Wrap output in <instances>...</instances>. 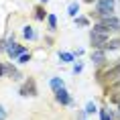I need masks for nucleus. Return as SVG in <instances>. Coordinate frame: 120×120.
<instances>
[{"instance_id": "obj_1", "label": "nucleus", "mask_w": 120, "mask_h": 120, "mask_svg": "<svg viewBox=\"0 0 120 120\" xmlns=\"http://www.w3.org/2000/svg\"><path fill=\"white\" fill-rule=\"evenodd\" d=\"M19 94L22 96V98H29V96H31V98H35V96H37V82H35L33 77H29V79L20 86Z\"/></svg>"}, {"instance_id": "obj_2", "label": "nucleus", "mask_w": 120, "mask_h": 120, "mask_svg": "<svg viewBox=\"0 0 120 120\" xmlns=\"http://www.w3.org/2000/svg\"><path fill=\"white\" fill-rule=\"evenodd\" d=\"M108 41V35L104 33H96V31H90V45L94 49H102V45Z\"/></svg>"}, {"instance_id": "obj_3", "label": "nucleus", "mask_w": 120, "mask_h": 120, "mask_svg": "<svg viewBox=\"0 0 120 120\" xmlns=\"http://www.w3.org/2000/svg\"><path fill=\"white\" fill-rule=\"evenodd\" d=\"M55 100L61 104V106H71L73 104V98L69 96V92L65 88H59V90H55Z\"/></svg>"}, {"instance_id": "obj_4", "label": "nucleus", "mask_w": 120, "mask_h": 120, "mask_svg": "<svg viewBox=\"0 0 120 120\" xmlns=\"http://www.w3.org/2000/svg\"><path fill=\"white\" fill-rule=\"evenodd\" d=\"M90 59H92L96 65H104L106 63V51L104 49H94L92 55H90Z\"/></svg>"}, {"instance_id": "obj_5", "label": "nucleus", "mask_w": 120, "mask_h": 120, "mask_svg": "<svg viewBox=\"0 0 120 120\" xmlns=\"http://www.w3.org/2000/svg\"><path fill=\"white\" fill-rule=\"evenodd\" d=\"M4 75H6V77H10V79H14V82L22 77V75H20V71L16 69V67H12V65H10V63H8V65L4 63Z\"/></svg>"}, {"instance_id": "obj_6", "label": "nucleus", "mask_w": 120, "mask_h": 120, "mask_svg": "<svg viewBox=\"0 0 120 120\" xmlns=\"http://www.w3.org/2000/svg\"><path fill=\"white\" fill-rule=\"evenodd\" d=\"M102 79H106V82H114V79H120V63L116 65V67H112V69H108L106 73H104V77Z\"/></svg>"}, {"instance_id": "obj_7", "label": "nucleus", "mask_w": 120, "mask_h": 120, "mask_svg": "<svg viewBox=\"0 0 120 120\" xmlns=\"http://www.w3.org/2000/svg\"><path fill=\"white\" fill-rule=\"evenodd\" d=\"M102 49H104V51H108V49H110V51L120 49V39H108L106 43L102 45Z\"/></svg>"}, {"instance_id": "obj_8", "label": "nucleus", "mask_w": 120, "mask_h": 120, "mask_svg": "<svg viewBox=\"0 0 120 120\" xmlns=\"http://www.w3.org/2000/svg\"><path fill=\"white\" fill-rule=\"evenodd\" d=\"M67 14H69L71 19L79 14V2H77V0H73V2H71L69 6H67Z\"/></svg>"}, {"instance_id": "obj_9", "label": "nucleus", "mask_w": 120, "mask_h": 120, "mask_svg": "<svg viewBox=\"0 0 120 120\" xmlns=\"http://www.w3.org/2000/svg\"><path fill=\"white\" fill-rule=\"evenodd\" d=\"M22 37L25 39H29V41H33V39H37V33H35V29L33 26H22Z\"/></svg>"}, {"instance_id": "obj_10", "label": "nucleus", "mask_w": 120, "mask_h": 120, "mask_svg": "<svg viewBox=\"0 0 120 120\" xmlns=\"http://www.w3.org/2000/svg\"><path fill=\"white\" fill-rule=\"evenodd\" d=\"M49 86H51V90L55 92V90H59V88H65V83H63V79L61 77H51L49 79Z\"/></svg>"}, {"instance_id": "obj_11", "label": "nucleus", "mask_w": 120, "mask_h": 120, "mask_svg": "<svg viewBox=\"0 0 120 120\" xmlns=\"http://www.w3.org/2000/svg\"><path fill=\"white\" fill-rule=\"evenodd\" d=\"M47 26H49V31H57V16L55 14H47Z\"/></svg>"}, {"instance_id": "obj_12", "label": "nucleus", "mask_w": 120, "mask_h": 120, "mask_svg": "<svg viewBox=\"0 0 120 120\" xmlns=\"http://www.w3.org/2000/svg\"><path fill=\"white\" fill-rule=\"evenodd\" d=\"M59 59H61V63H71V61H73V59H75V55H73V53H61V51H59Z\"/></svg>"}, {"instance_id": "obj_13", "label": "nucleus", "mask_w": 120, "mask_h": 120, "mask_svg": "<svg viewBox=\"0 0 120 120\" xmlns=\"http://www.w3.org/2000/svg\"><path fill=\"white\" fill-rule=\"evenodd\" d=\"M35 19H37V20H45V19H47V12H45L43 6H37V8H35Z\"/></svg>"}, {"instance_id": "obj_14", "label": "nucleus", "mask_w": 120, "mask_h": 120, "mask_svg": "<svg viewBox=\"0 0 120 120\" xmlns=\"http://www.w3.org/2000/svg\"><path fill=\"white\" fill-rule=\"evenodd\" d=\"M114 116H112V112L108 110V108H102L100 110V120H112Z\"/></svg>"}, {"instance_id": "obj_15", "label": "nucleus", "mask_w": 120, "mask_h": 120, "mask_svg": "<svg viewBox=\"0 0 120 120\" xmlns=\"http://www.w3.org/2000/svg\"><path fill=\"white\" fill-rule=\"evenodd\" d=\"M16 61H19V63H29V61H31V53H22V55H19L16 57Z\"/></svg>"}, {"instance_id": "obj_16", "label": "nucleus", "mask_w": 120, "mask_h": 120, "mask_svg": "<svg viewBox=\"0 0 120 120\" xmlns=\"http://www.w3.org/2000/svg\"><path fill=\"white\" fill-rule=\"evenodd\" d=\"M73 19H75V25H79V26H88L90 25V20L86 16H73Z\"/></svg>"}, {"instance_id": "obj_17", "label": "nucleus", "mask_w": 120, "mask_h": 120, "mask_svg": "<svg viewBox=\"0 0 120 120\" xmlns=\"http://www.w3.org/2000/svg\"><path fill=\"white\" fill-rule=\"evenodd\" d=\"M96 110H98V108H96V104H94V102H88V104H86V110H83V112H86V114H94Z\"/></svg>"}, {"instance_id": "obj_18", "label": "nucleus", "mask_w": 120, "mask_h": 120, "mask_svg": "<svg viewBox=\"0 0 120 120\" xmlns=\"http://www.w3.org/2000/svg\"><path fill=\"white\" fill-rule=\"evenodd\" d=\"M82 71H83V63H77V65H73V73H75V75H77V73H82Z\"/></svg>"}, {"instance_id": "obj_19", "label": "nucleus", "mask_w": 120, "mask_h": 120, "mask_svg": "<svg viewBox=\"0 0 120 120\" xmlns=\"http://www.w3.org/2000/svg\"><path fill=\"white\" fill-rule=\"evenodd\" d=\"M6 118V110H4V106H0V120Z\"/></svg>"}, {"instance_id": "obj_20", "label": "nucleus", "mask_w": 120, "mask_h": 120, "mask_svg": "<svg viewBox=\"0 0 120 120\" xmlns=\"http://www.w3.org/2000/svg\"><path fill=\"white\" fill-rule=\"evenodd\" d=\"M110 100H112V102H114V104H118V102H120V94H114V96H112V98H110Z\"/></svg>"}, {"instance_id": "obj_21", "label": "nucleus", "mask_w": 120, "mask_h": 120, "mask_svg": "<svg viewBox=\"0 0 120 120\" xmlns=\"http://www.w3.org/2000/svg\"><path fill=\"white\" fill-rule=\"evenodd\" d=\"M4 75V63H0V77Z\"/></svg>"}, {"instance_id": "obj_22", "label": "nucleus", "mask_w": 120, "mask_h": 120, "mask_svg": "<svg viewBox=\"0 0 120 120\" xmlns=\"http://www.w3.org/2000/svg\"><path fill=\"white\" fill-rule=\"evenodd\" d=\"M118 116H120V102H118Z\"/></svg>"}, {"instance_id": "obj_23", "label": "nucleus", "mask_w": 120, "mask_h": 120, "mask_svg": "<svg viewBox=\"0 0 120 120\" xmlns=\"http://www.w3.org/2000/svg\"><path fill=\"white\" fill-rule=\"evenodd\" d=\"M41 2H49V0H41Z\"/></svg>"}, {"instance_id": "obj_24", "label": "nucleus", "mask_w": 120, "mask_h": 120, "mask_svg": "<svg viewBox=\"0 0 120 120\" xmlns=\"http://www.w3.org/2000/svg\"><path fill=\"white\" fill-rule=\"evenodd\" d=\"M86 2H94V0H86Z\"/></svg>"}]
</instances>
